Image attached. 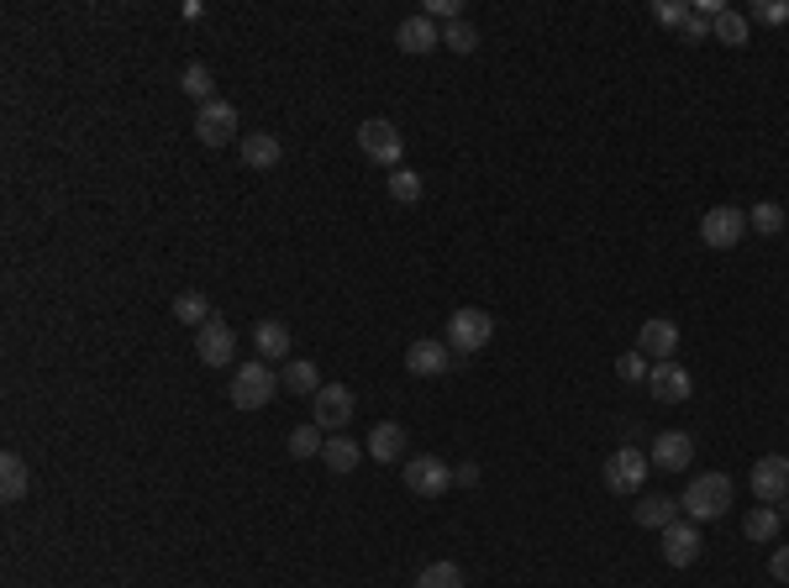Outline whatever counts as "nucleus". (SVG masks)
Masks as SVG:
<instances>
[{"label":"nucleus","mask_w":789,"mask_h":588,"mask_svg":"<svg viewBox=\"0 0 789 588\" xmlns=\"http://www.w3.org/2000/svg\"><path fill=\"white\" fill-rule=\"evenodd\" d=\"M442 48H453V53H474V48H480V32L469 27V22H448V27H442Z\"/></svg>","instance_id":"nucleus-33"},{"label":"nucleus","mask_w":789,"mask_h":588,"mask_svg":"<svg viewBox=\"0 0 789 588\" xmlns=\"http://www.w3.org/2000/svg\"><path fill=\"white\" fill-rule=\"evenodd\" d=\"M616 373H621V383H647V373H653V368H647V357H642V353H621V357H616Z\"/></svg>","instance_id":"nucleus-36"},{"label":"nucleus","mask_w":789,"mask_h":588,"mask_svg":"<svg viewBox=\"0 0 789 588\" xmlns=\"http://www.w3.org/2000/svg\"><path fill=\"white\" fill-rule=\"evenodd\" d=\"M632 520L642 530H668L679 520V500H668V494H647V500L632 504Z\"/></svg>","instance_id":"nucleus-19"},{"label":"nucleus","mask_w":789,"mask_h":588,"mask_svg":"<svg viewBox=\"0 0 789 588\" xmlns=\"http://www.w3.org/2000/svg\"><path fill=\"white\" fill-rule=\"evenodd\" d=\"M174 321H184V326H206V321H216L211 316V299L201 290H184L180 299H174Z\"/></svg>","instance_id":"nucleus-25"},{"label":"nucleus","mask_w":789,"mask_h":588,"mask_svg":"<svg viewBox=\"0 0 789 588\" xmlns=\"http://www.w3.org/2000/svg\"><path fill=\"white\" fill-rule=\"evenodd\" d=\"M27 489H32V473L22 463V452H0V500L16 504V500H27Z\"/></svg>","instance_id":"nucleus-20"},{"label":"nucleus","mask_w":789,"mask_h":588,"mask_svg":"<svg viewBox=\"0 0 789 588\" xmlns=\"http://www.w3.org/2000/svg\"><path fill=\"white\" fill-rule=\"evenodd\" d=\"M195 353L206 368H227L232 357H238V331L227 321H206L201 326V336H195Z\"/></svg>","instance_id":"nucleus-14"},{"label":"nucleus","mask_w":789,"mask_h":588,"mask_svg":"<svg viewBox=\"0 0 789 588\" xmlns=\"http://www.w3.org/2000/svg\"><path fill=\"white\" fill-rule=\"evenodd\" d=\"M748 226L763 236H779L785 232V206H779V200H758V206L748 210Z\"/></svg>","instance_id":"nucleus-30"},{"label":"nucleus","mask_w":789,"mask_h":588,"mask_svg":"<svg viewBox=\"0 0 789 588\" xmlns=\"http://www.w3.org/2000/svg\"><path fill=\"white\" fill-rule=\"evenodd\" d=\"M253 347H258V357H264V363H274V357L290 353V331H284V321H258V326H253Z\"/></svg>","instance_id":"nucleus-23"},{"label":"nucleus","mask_w":789,"mask_h":588,"mask_svg":"<svg viewBox=\"0 0 789 588\" xmlns=\"http://www.w3.org/2000/svg\"><path fill=\"white\" fill-rule=\"evenodd\" d=\"M647 389H653V400H658V405H684V400H690V389H695V379H690V368H679V363L668 357V363H653Z\"/></svg>","instance_id":"nucleus-12"},{"label":"nucleus","mask_w":789,"mask_h":588,"mask_svg":"<svg viewBox=\"0 0 789 588\" xmlns=\"http://www.w3.org/2000/svg\"><path fill=\"white\" fill-rule=\"evenodd\" d=\"M321 463H327V473H353L359 463H364V446L353 437H327V446H321Z\"/></svg>","instance_id":"nucleus-22"},{"label":"nucleus","mask_w":789,"mask_h":588,"mask_svg":"<svg viewBox=\"0 0 789 588\" xmlns=\"http://www.w3.org/2000/svg\"><path fill=\"white\" fill-rule=\"evenodd\" d=\"M311 420L337 437V431L353 420V389H348V383H321V389H316V415H311Z\"/></svg>","instance_id":"nucleus-11"},{"label":"nucleus","mask_w":789,"mask_h":588,"mask_svg":"<svg viewBox=\"0 0 789 588\" xmlns=\"http://www.w3.org/2000/svg\"><path fill=\"white\" fill-rule=\"evenodd\" d=\"M673 347H679V326L668 321V316H653V321H642L638 331V353L653 357V363H668L673 357Z\"/></svg>","instance_id":"nucleus-16"},{"label":"nucleus","mask_w":789,"mask_h":588,"mask_svg":"<svg viewBox=\"0 0 789 588\" xmlns=\"http://www.w3.org/2000/svg\"><path fill=\"white\" fill-rule=\"evenodd\" d=\"M453 478H458V483H480V468H474V463H463V468H458Z\"/></svg>","instance_id":"nucleus-40"},{"label":"nucleus","mask_w":789,"mask_h":588,"mask_svg":"<svg viewBox=\"0 0 789 588\" xmlns=\"http://www.w3.org/2000/svg\"><path fill=\"white\" fill-rule=\"evenodd\" d=\"M742 236H748V210L742 206H716L700 216V242L716 247V253H731Z\"/></svg>","instance_id":"nucleus-6"},{"label":"nucleus","mask_w":789,"mask_h":588,"mask_svg":"<svg viewBox=\"0 0 789 588\" xmlns=\"http://www.w3.org/2000/svg\"><path fill=\"white\" fill-rule=\"evenodd\" d=\"M748 489H753V500L758 504H785L789 500V457L785 452H768L753 463V478H748Z\"/></svg>","instance_id":"nucleus-7"},{"label":"nucleus","mask_w":789,"mask_h":588,"mask_svg":"<svg viewBox=\"0 0 789 588\" xmlns=\"http://www.w3.org/2000/svg\"><path fill=\"white\" fill-rule=\"evenodd\" d=\"M400 478H405V489H411V494H422V500H442V494L453 489V468H448L442 457H432V452L405 457Z\"/></svg>","instance_id":"nucleus-4"},{"label":"nucleus","mask_w":789,"mask_h":588,"mask_svg":"<svg viewBox=\"0 0 789 588\" xmlns=\"http://www.w3.org/2000/svg\"><path fill=\"white\" fill-rule=\"evenodd\" d=\"M394 48L400 53H432V48H442V32L432 27V16H405L400 27H394Z\"/></svg>","instance_id":"nucleus-17"},{"label":"nucleus","mask_w":789,"mask_h":588,"mask_svg":"<svg viewBox=\"0 0 789 588\" xmlns=\"http://www.w3.org/2000/svg\"><path fill=\"white\" fill-rule=\"evenodd\" d=\"M700 552H705V541H700L695 520H673V526L664 530V562L668 567H690V562H700Z\"/></svg>","instance_id":"nucleus-15"},{"label":"nucleus","mask_w":789,"mask_h":588,"mask_svg":"<svg viewBox=\"0 0 789 588\" xmlns=\"http://www.w3.org/2000/svg\"><path fill=\"white\" fill-rule=\"evenodd\" d=\"M284 446H290V457H301V463H311V457L321 463V446H327V431H321L316 420H305V426H295V431H290V441H284Z\"/></svg>","instance_id":"nucleus-24"},{"label":"nucleus","mask_w":789,"mask_h":588,"mask_svg":"<svg viewBox=\"0 0 789 588\" xmlns=\"http://www.w3.org/2000/svg\"><path fill=\"white\" fill-rule=\"evenodd\" d=\"M711 37H716V42H727V48H748V16H742V11H721V16H716V27H711Z\"/></svg>","instance_id":"nucleus-28"},{"label":"nucleus","mask_w":789,"mask_h":588,"mask_svg":"<svg viewBox=\"0 0 789 588\" xmlns=\"http://www.w3.org/2000/svg\"><path fill=\"white\" fill-rule=\"evenodd\" d=\"M227 394H232L238 411H264L274 394H279V373H274L264 357H258V363H243V368L232 373V383H227Z\"/></svg>","instance_id":"nucleus-2"},{"label":"nucleus","mask_w":789,"mask_h":588,"mask_svg":"<svg viewBox=\"0 0 789 588\" xmlns=\"http://www.w3.org/2000/svg\"><path fill=\"white\" fill-rule=\"evenodd\" d=\"M748 16H758V22H768V27H785V22H789V0H753V5H748Z\"/></svg>","instance_id":"nucleus-35"},{"label":"nucleus","mask_w":789,"mask_h":588,"mask_svg":"<svg viewBox=\"0 0 789 588\" xmlns=\"http://www.w3.org/2000/svg\"><path fill=\"white\" fill-rule=\"evenodd\" d=\"M426 16H442V22H463V0H426Z\"/></svg>","instance_id":"nucleus-38"},{"label":"nucleus","mask_w":789,"mask_h":588,"mask_svg":"<svg viewBox=\"0 0 789 588\" xmlns=\"http://www.w3.org/2000/svg\"><path fill=\"white\" fill-rule=\"evenodd\" d=\"M653 22L658 27H684L690 22V0H653Z\"/></svg>","instance_id":"nucleus-34"},{"label":"nucleus","mask_w":789,"mask_h":588,"mask_svg":"<svg viewBox=\"0 0 789 588\" xmlns=\"http://www.w3.org/2000/svg\"><path fill=\"white\" fill-rule=\"evenodd\" d=\"M711 27H716V22H711V16H700L695 5H690V22L679 27V37H684V42H705V37H711Z\"/></svg>","instance_id":"nucleus-37"},{"label":"nucleus","mask_w":789,"mask_h":588,"mask_svg":"<svg viewBox=\"0 0 789 588\" xmlns=\"http://www.w3.org/2000/svg\"><path fill=\"white\" fill-rule=\"evenodd\" d=\"M448 368H453V347L448 342H437V336L411 342V353H405V373L411 379H442Z\"/></svg>","instance_id":"nucleus-10"},{"label":"nucleus","mask_w":789,"mask_h":588,"mask_svg":"<svg viewBox=\"0 0 789 588\" xmlns=\"http://www.w3.org/2000/svg\"><path fill=\"white\" fill-rule=\"evenodd\" d=\"M195 137L206 147H221L238 137V106L232 100H206L201 111H195Z\"/></svg>","instance_id":"nucleus-9"},{"label":"nucleus","mask_w":789,"mask_h":588,"mask_svg":"<svg viewBox=\"0 0 789 588\" xmlns=\"http://www.w3.org/2000/svg\"><path fill=\"white\" fill-rule=\"evenodd\" d=\"M180 89L190 95V100H216V79H211V69L206 63H184V74H180Z\"/></svg>","instance_id":"nucleus-26"},{"label":"nucleus","mask_w":789,"mask_h":588,"mask_svg":"<svg viewBox=\"0 0 789 588\" xmlns=\"http://www.w3.org/2000/svg\"><path fill=\"white\" fill-rule=\"evenodd\" d=\"M422 174H416V169H394L390 174V200L394 206H416V200H422Z\"/></svg>","instance_id":"nucleus-31"},{"label":"nucleus","mask_w":789,"mask_h":588,"mask_svg":"<svg viewBox=\"0 0 789 588\" xmlns=\"http://www.w3.org/2000/svg\"><path fill=\"white\" fill-rule=\"evenodd\" d=\"M359 147H364L374 163H385L390 174L405 163V137H400V126L385 121V117H368L364 126H359Z\"/></svg>","instance_id":"nucleus-5"},{"label":"nucleus","mask_w":789,"mask_h":588,"mask_svg":"<svg viewBox=\"0 0 789 588\" xmlns=\"http://www.w3.org/2000/svg\"><path fill=\"white\" fill-rule=\"evenodd\" d=\"M779 520H785V515H779V510H774V504H758V510H748V541H774V536H779Z\"/></svg>","instance_id":"nucleus-29"},{"label":"nucleus","mask_w":789,"mask_h":588,"mask_svg":"<svg viewBox=\"0 0 789 588\" xmlns=\"http://www.w3.org/2000/svg\"><path fill=\"white\" fill-rule=\"evenodd\" d=\"M368 457H374V463H405V426L379 420V426L368 431Z\"/></svg>","instance_id":"nucleus-18"},{"label":"nucleus","mask_w":789,"mask_h":588,"mask_svg":"<svg viewBox=\"0 0 789 588\" xmlns=\"http://www.w3.org/2000/svg\"><path fill=\"white\" fill-rule=\"evenodd\" d=\"M416 588H463V573H458V562H426Z\"/></svg>","instance_id":"nucleus-32"},{"label":"nucleus","mask_w":789,"mask_h":588,"mask_svg":"<svg viewBox=\"0 0 789 588\" xmlns=\"http://www.w3.org/2000/svg\"><path fill=\"white\" fill-rule=\"evenodd\" d=\"M768 573L789 588V547H774V558H768Z\"/></svg>","instance_id":"nucleus-39"},{"label":"nucleus","mask_w":789,"mask_h":588,"mask_svg":"<svg viewBox=\"0 0 789 588\" xmlns=\"http://www.w3.org/2000/svg\"><path fill=\"white\" fill-rule=\"evenodd\" d=\"M647 463L664 468V473H684L690 463H695V437H690V431H658L653 452H647Z\"/></svg>","instance_id":"nucleus-13"},{"label":"nucleus","mask_w":789,"mask_h":588,"mask_svg":"<svg viewBox=\"0 0 789 588\" xmlns=\"http://www.w3.org/2000/svg\"><path fill=\"white\" fill-rule=\"evenodd\" d=\"M279 158H284L279 137H269V132H247L243 137V163L247 169H279Z\"/></svg>","instance_id":"nucleus-21"},{"label":"nucleus","mask_w":789,"mask_h":588,"mask_svg":"<svg viewBox=\"0 0 789 588\" xmlns=\"http://www.w3.org/2000/svg\"><path fill=\"white\" fill-rule=\"evenodd\" d=\"M647 457H642L638 446H621V452H610L606 457V489L610 494H638L642 483H647Z\"/></svg>","instance_id":"nucleus-8"},{"label":"nucleus","mask_w":789,"mask_h":588,"mask_svg":"<svg viewBox=\"0 0 789 588\" xmlns=\"http://www.w3.org/2000/svg\"><path fill=\"white\" fill-rule=\"evenodd\" d=\"M489 336H495V316L480 310V305H463L448 316V347L453 353H485Z\"/></svg>","instance_id":"nucleus-3"},{"label":"nucleus","mask_w":789,"mask_h":588,"mask_svg":"<svg viewBox=\"0 0 789 588\" xmlns=\"http://www.w3.org/2000/svg\"><path fill=\"white\" fill-rule=\"evenodd\" d=\"M679 510L690 515V520H721L731 510V478L727 473H700V478H690V489L679 494Z\"/></svg>","instance_id":"nucleus-1"},{"label":"nucleus","mask_w":789,"mask_h":588,"mask_svg":"<svg viewBox=\"0 0 789 588\" xmlns=\"http://www.w3.org/2000/svg\"><path fill=\"white\" fill-rule=\"evenodd\" d=\"M279 379H284V389H290V394H311V400H316V389H321V373H316V363H284V373H279Z\"/></svg>","instance_id":"nucleus-27"}]
</instances>
